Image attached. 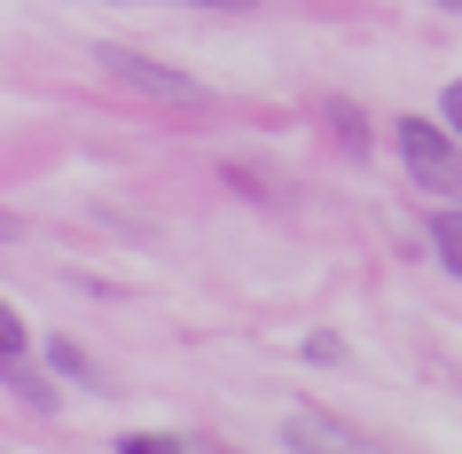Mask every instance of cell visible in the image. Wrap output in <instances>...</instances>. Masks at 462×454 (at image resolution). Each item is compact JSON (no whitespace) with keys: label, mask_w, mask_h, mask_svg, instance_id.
<instances>
[{"label":"cell","mask_w":462,"mask_h":454,"mask_svg":"<svg viewBox=\"0 0 462 454\" xmlns=\"http://www.w3.org/2000/svg\"><path fill=\"white\" fill-rule=\"evenodd\" d=\"M392 149H400V165L423 196H462V134L447 118H400L392 125Z\"/></svg>","instance_id":"1"},{"label":"cell","mask_w":462,"mask_h":454,"mask_svg":"<svg viewBox=\"0 0 462 454\" xmlns=\"http://www.w3.org/2000/svg\"><path fill=\"white\" fill-rule=\"evenodd\" d=\"M95 63H102L110 79H125L134 95H157V102H204V79L172 71V63H157V55H142V48H118V40H102Z\"/></svg>","instance_id":"2"},{"label":"cell","mask_w":462,"mask_h":454,"mask_svg":"<svg viewBox=\"0 0 462 454\" xmlns=\"http://www.w3.org/2000/svg\"><path fill=\"white\" fill-rule=\"evenodd\" d=\"M431 251L462 274V212H439V219H431Z\"/></svg>","instance_id":"3"},{"label":"cell","mask_w":462,"mask_h":454,"mask_svg":"<svg viewBox=\"0 0 462 454\" xmlns=\"http://www.w3.org/2000/svg\"><path fill=\"white\" fill-rule=\"evenodd\" d=\"M329 125H337V142L353 149V157L368 149V134H361V110H353V102H329Z\"/></svg>","instance_id":"4"},{"label":"cell","mask_w":462,"mask_h":454,"mask_svg":"<svg viewBox=\"0 0 462 454\" xmlns=\"http://www.w3.org/2000/svg\"><path fill=\"white\" fill-rule=\"evenodd\" d=\"M48 360H55V368H63V376H79V384L95 376V368H87V353H79L71 337H55V345H48Z\"/></svg>","instance_id":"5"},{"label":"cell","mask_w":462,"mask_h":454,"mask_svg":"<svg viewBox=\"0 0 462 454\" xmlns=\"http://www.w3.org/2000/svg\"><path fill=\"white\" fill-rule=\"evenodd\" d=\"M180 439H157V431H125L118 439V454H172Z\"/></svg>","instance_id":"6"},{"label":"cell","mask_w":462,"mask_h":454,"mask_svg":"<svg viewBox=\"0 0 462 454\" xmlns=\"http://www.w3.org/2000/svg\"><path fill=\"white\" fill-rule=\"evenodd\" d=\"M439 118H447V125H455V134H462V79H455V87H447V95H439Z\"/></svg>","instance_id":"7"},{"label":"cell","mask_w":462,"mask_h":454,"mask_svg":"<svg viewBox=\"0 0 462 454\" xmlns=\"http://www.w3.org/2000/svg\"><path fill=\"white\" fill-rule=\"evenodd\" d=\"M16 236H24V219H16V212H0V243H16Z\"/></svg>","instance_id":"8"},{"label":"cell","mask_w":462,"mask_h":454,"mask_svg":"<svg viewBox=\"0 0 462 454\" xmlns=\"http://www.w3.org/2000/svg\"><path fill=\"white\" fill-rule=\"evenodd\" d=\"M439 8H462V0H439Z\"/></svg>","instance_id":"9"}]
</instances>
